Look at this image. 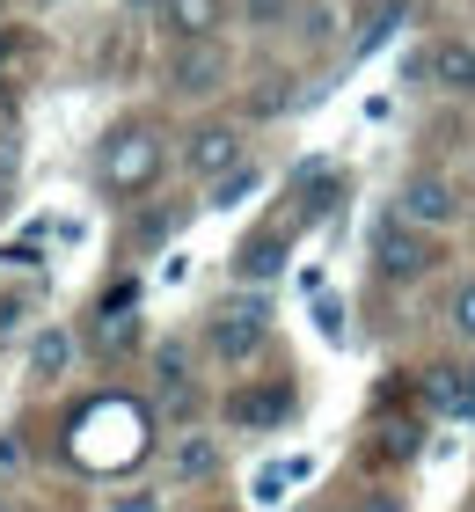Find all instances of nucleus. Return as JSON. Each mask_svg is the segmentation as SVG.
I'll list each match as a JSON object with an SVG mask.
<instances>
[{
	"label": "nucleus",
	"mask_w": 475,
	"mask_h": 512,
	"mask_svg": "<svg viewBox=\"0 0 475 512\" xmlns=\"http://www.w3.org/2000/svg\"><path fill=\"white\" fill-rule=\"evenodd\" d=\"M417 447H424V425H417V417H380L373 439H366V461L395 469V461H417Z\"/></svg>",
	"instance_id": "2eb2a0df"
},
{
	"label": "nucleus",
	"mask_w": 475,
	"mask_h": 512,
	"mask_svg": "<svg viewBox=\"0 0 475 512\" xmlns=\"http://www.w3.org/2000/svg\"><path fill=\"white\" fill-rule=\"evenodd\" d=\"M212 22H220V0H169V30L190 44V37H212Z\"/></svg>",
	"instance_id": "6ab92c4d"
},
{
	"label": "nucleus",
	"mask_w": 475,
	"mask_h": 512,
	"mask_svg": "<svg viewBox=\"0 0 475 512\" xmlns=\"http://www.w3.org/2000/svg\"><path fill=\"white\" fill-rule=\"evenodd\" d=\"M169 476L176 483H212V476H220V439H212V432H183L176 454H169Z\"/></svg>",
	"instance_id": "dca6fc26"
},
{
	"label": "nucleus",
	"mask_w": 475,
	"mask_h": 512,
	"mask_svg": "<svg viewBox=\"0 0 475 512\" xmlns=\"http://www.w3.org/2000/svg\"><path fill=\"white\" fill-rule=\"evenodd\" d=\"M154 447V410L132 395H88L66 417V461H81L88 476H117Z\"/></svg>",
	"instance_id": "f257e3e1"
},
{
	"label": "nucleus",
	"mask_w": 475,
	"mask_h": 512,
	"mask_svg": "<svg viewBox=\"0 0 475 512\" xmlns=\"http://www.w3.org/2000/svg\"><path fill=\"white\" fill-rule=\"evenodd\" d=\"M161 169H169V147H161L154 125H117L103 139V154H95V183H103L110 198H147Z\"/></svg>",
	"instance_id": "7ed1b4c3"
},
{
	"label": "nucleus",
	"mask_w": 475,
	"mask_h": 512,
	"mask_svg": "<svg viewBox=\"0 0 475 512\" xmlns=\"http://www.w3.org/2000/svg\"><path fill=\"white\" fill-rule=\"evenodd\" d=\"M15 322H22V300L8 293V300H0V330H15Z\"/></svg>",
	"instance_id": "cd10ccee"
},
{
	"label": "nucleus",
	"mask_w": 475,
	"mask_h": 512,
	"mask_svg": "<svg viewBox=\"0 0 475 512\" xmlns=\"http://www.w3.org/2000/svg\"><path fill=\"white\" fill-rule=\"evenodd\" d=\"M220 81H227V52L212 37L176 44V59H169V88H176V96H212Z\"/></svg>",
	"instance_id": "1a4fd4ad"
},
{
	"label": "nucleus",
	"mask_w": 475,
	"mask_h": 512,
	"mask_svg": "<svg viewBox=\"0 0 475 512\" xmlns=\"http://www.w3.org/2000/svg\"><path fill=\"white\" fill-rule=\"evenodd\" d=\"M249 161V139H242V125H198L183 139V169L198 176V183H220L227 169H242Z\"/></svg>",
	"instance_id": "0eeeda50"
},
{
	"label": "nucleus",
	"mask_w": 475,
	"mask_h": 512,
	"mask_svg": "<svg viewBox=\"0 0 475 512\" xmlns=\"http://www.w3.org/2000/svg\"><path fill=\"white\" fill-rule=\"evenodd\" d=\"M315 322H322V337H344V308L337 300H315Z\"/></svg>",
	"instance_id": "a878e982"
},
{
	"label": "nucleus",
	"mask_w": 475,
	"mask_h": 512,
	"mask_svg": "<svg viewBox=\"0 0 475 512\" xmlns=\"http://www.w3.org/2000/svg\"><path fill=\"white\" fill-rule=\"evenodd\" d=\"M249 191H264V169H256V161L227 169L220 183H205V205H212V213H234V205H249Z\"/></svg>",
	"instance_id": "a211bd4d"
},
{
	"label": "nucleus",
	"mask_w": 475,
	"mask_h": 512,
	"mask_svg": "<svg viewBox=\"0 0 475 512\" xmlns=\"http://www.w3.org/2000/svg\"><path fill=\"white\" fill-rule=\"evenodd\" d=\"M264 337H271V293H264V286L212 300V308H205V330H198L205 359H220V366H249L256 352H264Z\"/></svg>",
	"instance_id": "f03ea898"
},
{
	"label": "nucleus",
	"mask_w": 475,
	"mask_h": 512,
	"mask_svg": "<svg viewBox=\"0 0 475 512\" xmlns=\"http://www.w3.org/2000/svg\"><path fill=\"white\" fill-rule=\"evenodd\" d=\"M15 66V30H0V74Z\"/></svg>",
	"instance_id": "c85d7f7f"
},
{
	"label": "nucleus",
	"mask_w": 475,
	"mask_h": 512,
	"mask_svg": "<svg viewBox=\"0 0 475 512\" xmlns=\"http://www.w3.org/2000/svg\"><path fill=\"white\" fill-rule=\"evenodd\" d=\"M417 74L439 81V88H454V96H475V44L468 37H439L432 52L417 59Z\"/></svg>",
	"instance_id": "ddd939ff"
},
{
	"label": "nucleus",
	"mask_w": 475,
	"mask_h": 512,
	"mask_svg": "<svg viewBox=\"0 0 475 512\" xmlns=\"http://www.w3.org/2000/svg\"><path fill=\"white\" fill-rule=\"evenodd\" d=\"M66 366H74V330H37L30 337V374L37 381H59Z\"/></svg>",
	"instance_id": "f3484780"
},
{
	"label": "nucleus",
	"mask_w": 475,
	"mask_h": 512,
	"mask_svg": "<svg viewBox=\"0 0 475 512\" xmlns=\"http://www.w3.org/2000/svg\"><path fill=\"white\" fill-rule=\"evenodd\" d=\"M446 330H454L461 344H475V278H461L454 300H446Z\"/></svg>",
	"instance_id": "4be33fe9"
},
{
	"label": "nucleus",
	"mask_w": 475,
	"mask_h": 512,
	"mask_svg": "<svg viewBox=\"0 0 475 512\" xmlns=\"http://www.w3.org/2000/svg\"><path fill=\"white\" fill-rule=\"evenodd\" d=\"M176 220H183L176 205H169V213H154V220H139V242H161V235H176Z\"/></svg>",
	"instance_id": "b1692460"
},
{
	"label": "nucleus",
	"mask_w": 475,
	"mask_h": 512,
	"mask_svg": "<svg viewBox=\"0 0 475 512\" xmlns=\"http://www.w3.org/2000/svg\"><path fill=\"white\" fill-rule=\"evenodd\" d=\"M395 213L410 220V227H424V235H439V227H454V220H461V198H454V183H446V176H432V169H424V176H410V183H402Z\"/></svg>",
	"instance_id": "6e6552de"
},
{
	"label": "nucleus",
	"mask_w": 475,
	"mask_h": 512,
	"mask_svg": "<svg viewBox=\"0 0 475 512\" xmlns=\"http://www.w3.org/2000/svg\"><path fill=\"white\" fill-rule=\"evenodd\" d=\"M366 249H373V278H388V286H417L424 271H439V235H424V227H410L402 213H380L373 220V235H366Z\"/></svg>",
	"instance_id": "20e7f679"
},
{
	"label": "nucleus",
	"mask_w": 475,
	"mask_h": 512,
	"mask_svg": "<svg viewBox=\"0 0 475 512\" xmlns=\"http://www.w3.org/2000/svg\"><path fill=\"white\" fill-rule=\"evenodd\" d=\"M242 8H249V22H256V30H278V22L293 15V0H242Z\"/></svg>",
	"instance_id": "5701e85b"
},
{
	"label": "nucleus",
	"mask_w": 475,
	"mask_h": 512,
	"mask_svg": "<svg viewBox=\"0 0 475 512\" xmlns=\"http://www.w3.org/2000/svg\"><path fill=\"white\" fill-rule=\"evenodd\" d=\"M147 366H154V374H147V381H154V403H147V410H154V417H176V425H190V417H198V374H190V344H183V337L154 344V359H147Z\"/></svg>",
	"instance_id": "39448f33"
},
{
	"label": "nucleus",
	"mask_w": 475,
	"mask_h": 512,
	"mask_svg": "<svg viewBox=\"0 0 475 512\" xmlns=\"http://www.w3.org/2000/svg\"><path fill=\"white\" fill-rule=\"evenodd\" d=\"M417 395H424V410L468 417V425H475V359H468V366H424Z\"/></svg>",
	"instance_id": "f8f14e48"
},
{
	"label": "nucleus",
	"mask_w": 475,
	"mask_h": 512,
	"mask_svg": "<svg viewBox=\"0 0 475 512\" xmlns=\"http://www.w3.org/2000/svg\"><path fill=\"white\" fill-rule=\"evenodd\" d=\"M300 410V395H293V381H249V388H234L227 395V425L234 432H271V425H285V417Z\"/></svg>",
	"instance_id": "423d86ee"
},
{
	"label": "nucleus",
	"mask_w": 475,
	"mask_h": 512,
	"mask_svg": "<svg viewBox=\"0 0 475 512\" xmlns=\"http://www.w3.org/2000/svg\"><path fill=\"white\" fill-rule=\"evenodd\" d=\"M139 337H147V315H139V300H132V308L103 300V308L88 315V352H95V359H125V352H139Z\"/></svg>",
	"instance_id": "9b49d317"
},
{
	"label": "nucleus",
	"mask_w": 475,
	"mask_h": 512,
	"mask_svg": "<svg viewBox=\"0 0 475 512\" xmlns=\"http://www.w3.org/2000/svg\"><path fill=\"white\" fill-rule=\"evenodd\" d=\"M351 512H410V505H402V491H366Z\"/></svg>",
	"instance_id": "393cba45"
},
{
	"label": "nucleus",
	"mask_w": 475,
	"mask_h": 512,
	"mask_svg": "<svg viewBox=\"0 0 475 512\" xmlns=\"http://www.w3.org/2000/svg\"><path fill=\"white\" fill-rule=\"evenodd\" d=\"M285 264H293V227L285 220L234 249V278H242V286H271V278H285Z\"/></svg>",
	"instance_id": "9d476101"
},
{
	"label": "nucleus",
	"mask_w": 475,
	"mask_h": 512,
	"mask_svg": "<svg viewBox=\"0 0 475 512\" xmlns=\"http://www.w3.org/2000/svg\"><path fill=\"white\" fill-rule=\"evenodd\" d=\"M300 476H307V461H278V469H256V491H249V498H256V505H278V498H285V483H300Z\"/></svg>",
	"instance_id": "412c9836"
},
{
	"label": "nucleus",
	"mask_w": 475,
	"mask_h": 512,
	"mask_svg": "<svg viewBox=\"0 0 475 512\" xmlns=\"http://www.w3.org/2000/svg\"><path fill=\"white\" fill-rule=\"evenodd\" d=\"M117 512H161V498L147 491V498H117Z\"/></svg>",
	"instance_id": "bb28decb"
},
{
	"label": "nucleus",
	"mask_w": 475,
	"mask_h": 512,
	"mask_svg": "<svg viewBox=\"0 0 475 512\" xmlns=\"http://www.w3.org/2000/svg\"><path fill=\"white\" fill-rule=\"evenodd\" d=\"M395 22H410V0H373V8H366V30H359L351 52H373L380 37H395Z\"/></svg>",
	"instance_id": "aec40b11"
},
{
	"label": "nucleus",
	"mask_w": 475,
	"mask_h": 512,
	"mask_svg": "<svg viewBox=\"0 0 475 512\" xmlns=\"http://www.w3.org/2000/svg\"><path fill=\"white\" fill-rule=\"evenodd\" d=\"M337 191H344V176L329 169V161H307V169L293 176V198H300V205H293V213H285V227H293V235H300L307 220H322L329 205H337Z\"/></svg>",
	"instance_id": "4468645a"
}]
</instances>
